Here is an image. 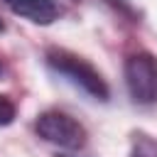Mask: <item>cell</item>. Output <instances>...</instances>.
Instances as JSON below:
<instances>
[{"label":"cell","mask_w":157,"mask_h":157,"mask_svg":"<svg viewBox=\"0 0 157 157\" xmlns=\"http://www.w3.org/2000/svg\"><path fill=\"white\" fill-rule=\"evenodd\" d=\"M44 61L49 66L52 74L61 76L66 83H71L74 88L83 91L88 98L93 101H101V103H108L110 98V88L105 83V78L81 56L66 52V49H47L44 54Z\"/></svg>","instance_id":"obj_1"},{"label":"cell","mask_w":157,"mask_h":157,"mask_svg":"<svg viewBox=\"0 0 157 157\" xmlns=\"http://www.w3.org/2000/svg\"><path fill=\"white\" fill-rule=\"evenodd\" d=\"M56 157H78V155H56Z\"/></svg>","instance_id":"obj_8"},{"label":"cell","mask_w":157,"mask_h":157,"mask_svg":"<svg viewBox=\"0 0 157 157\" xmlns=\"http://www.w3.org/2000/svg\"><path fill=\"white\" fill-rule=\"evenodd\" d=\"M130 157H157V140L142 130L132 132L130 140Z\"/></svg>","instance_id":"obj_5"},{"label":"cell","mask_w":157,"mask_h":157,"mask_svg":"<svg viewBox=\"0 0 157 157\" xmlns=\"http://www.w3.org/2000/svg\"><path fill=\"white\" fill-rule=\"evenodd\" d=\"M0 74H2V64H0Z\"/></svg>","instance_id":"obj_10"},{"label":"cell","mask_w":157,"mask_h":157,"mask_svg":"<svg viewBox=\"0 0 157 157\" xmlns=\"http://www.w3.org/2000/svg\"><path fill=\"white\" fill-rule=\"evenodd\" d=\"M125 88L132 103L155 105L157 103V56L150 52H135L123 64Z\"/></svg>","instance_id":"obj_2"},{"label":"cell","mask_w":157,"mask_h":157,"mask_svg":"<svg viewBox=\"0 0 157 157\" xmlns=\"http://www.w3.org/2000/svg\"><path fill=\"white\" fill-rule=\"evenodd\" d=\"M15 113H17L15 103H12L7 96H0V128L10 125V123L15 120Z\"/></svg>","instance_id":"obj_7"},{"label":"cell","mask_w":157,"mask_h":157,"mask_svg":"<svg viewBox=\"0 0 157 157\" xmlns=\"http://www.w3.org/2000/svg\"><path fill=\"white\" fill-rule=\"evenodd\" d=\"M2 29H5V22H2V20H0V32H2Z\"/></svg>","instance_id":"obj_9"},{"label":"cell","mask_w":157,"mask_h":157,"mask_svg":"<svg viewBox=\"0 0 157 157\" xmlns=\"http://www.w3.org/2000/svg\"><path fill=\"white\" fill-rule=\"evenodd\" d=\"M105 2H108V5L113 7V10H118V12L123 15V17H128L130 22H137L140 12H137V10L132 7V2H130V0H105Z\"/></svg>","instance_id":"obj_6"},{"label":"cell","mask_w":157,"mask_h":157,"mask_svg":"<svg viewBox=\"0 0 157 157\" xmlns=\"http://www.w3.org/2000/svg\"><path fill=\"white\" fill-rule=\"evenodd\" d=\"M34 132L42 140H47V142H52L61 150H81L86 145V137H88L86 128L74 115H69L64 110L39 113L37 120H34Z\"/></svg>","instance_id":"obj_3"},{"label":"cell","mask_w":157,"mask_h":157,"mask_svg":"<svg viewBox=\"0 0 157 157\" xmlns=\"http://www.w3.org/2000/svg\"><path fill=\"white\" fill-rule=\"evenodd\" d=\"M2 5L32 25H52L61 17V5L56 0H2Z\"/></svg>","instance_id":"obj_4"}]
</instances>
